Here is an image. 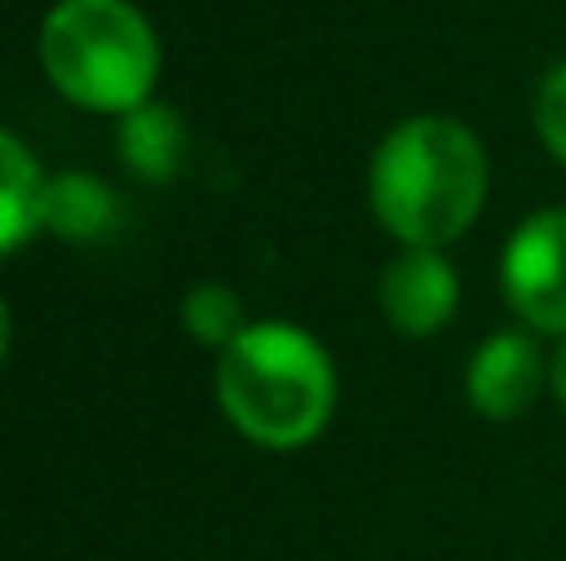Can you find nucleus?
<instances>
[{
	"instance_id": "423d86ee",
	"label": "nucleus",
	"mask_w": 566,
	"mask_h": 561,
	"mask_svg": "<svg viewBox=\"0 0 566 561\" xmlns=\"http://www.w3.org/2000/svg\"><path fill=\"white\" fill-rule=\"evenodd\" d=\"M458 304H462V284L442 248H398L382 264L378 308L392 334H402V338L442 334L458 318Z\"/></svg>"
},
{
	"instance_id": "6e6552de",
	"label": "nucleus",
	"mask_w": 566,
	"mask_h": 561,
	"mask_svg": "<svg viewBox=\"0 0 566 561\" xmlns=\"http://www.w3.org/2000/svg\"><path fill=\"white\" fill-rule=\"evenodd\" d=\"M45 184L50 174L25 149L20 135H0V248L20 254L35 229H45Z\"/></svg>"
},
{
	"instance_id": "1a4fd4ad",
	"label": "nucleus",
	"mask_w": 566,
	"mask_h": 561,
	"mask_svg": "<svg viewBox=\"0 0 566 561\" xmlns=\"http://www.w3.org/2000/svg\"><path fill=\"white\" fill-rule=\"evenodd\" d=\"M115 214H119L115 189H109L99 174H85V169L50 174V184H45V229L55 239L90 244V239L109 234Z\"/></svg>"
},
{
	"instance_id": "7ed1b4c3",
	"label": "nucleus",
	"mask_w": 566,
	"mask_h": 561,
	"mask_svg": "<svg viewBox=\"0 0 566 561\" xmlns=\"http://www.w3.org/2000/svg\"><path fill=\"white\" fill-rule=\"evenodd\" d=\"M40 70L75 109L125 119L155 99L165 50L135 0H55L40 20Z\"/></svg>"
},
{
	"instance_id": "f03ea898",
	"label": "nucleus",
	"mask_w": 566,
	"mask_h": 561,
	"mask_svg": "<svg viewBox=\"0 0 566 561\" xmlns=\"http://www.w3.org/2000/svg\"><path fill=\"white\" fill-rule=\"evenodd\" d=\"M214 398L224 423L264 453H303L333 423L338 373L308 328L264 318L219 353Z\"/></svg>"
},
{
	"instance_id": "9b49d317",
	"label": "nucleus",
	"mask_w": 566,
	"mask_h": 561,
	"mask_svg": "<svg viewBox=\"0 0 566 561\" xmlns=\"http://www.w3.org/2000/svg\"><path fill=\"white\" fill-rule=\"evenodd\" d=\"M532 125H537L542 149L566 169V60H557V65L537 80V95H532Z\"/></svg>"
},
{
	"instance_id": "0eeeda50",
	"label": "nucleus",
	"mask_w": 566,
	"mask_h": 561,
	"mask_svg": "<svg viewBox=\"0 0 566 561\" xmlns=\"http://www.w3.org/2000/svg\"><path fill=\"white\" fill-rule=\"evenodd\" d=\"M115 145H119V159L135 179L145 184H169L185 165V145H189V129L179 119L175 105L165 99H149V105L129 109L115 129Z\"/></svg>"
},
{
	"instance_id": "f257e3e1",
	"label": "nucleus",
	"mask_w": 566,
	"mask_h": 561,
	"mask_svg": "<svg viewBox=\"0 0 566 561\" xmlns=\"http://www.w3.org/2000/svg\"><path fill=\"white\" fill-rule=\"evenodd\" d=\"M488 145L458 115H408L368 159V209L402 248H448L488 204Z\"/></svg>"
},
{
	"instance_id": "9d476101",
	"label": "nucleus",
	"mask_w": 566,
	"mask_h": 561,
	"mask_svg": "<svg viewBox=\"0 0 566 561\" xmlns=\"http://www.w3.org/2000/svg\"><path fill=\"white\" fill-rule=\"evenodd\" d=\"M179 324H185V334L195 338V343L224 353V348L249 328L244 298H239L229 284H219V278H205V284L185 288V298H179Z\"/></svg>"
},
{
	"instance_id": "20e7f679",
	"label": "nucleus",
	"mask_w": 566,
	"mask_h": 561,
	"mask_svg": "<svg viewBox=\"0 0 566 561\" xmlns=\"http://www.w3.org/2000/svg\"><path fill=\"white\" fill-rule=\"evenodd\" d=\"M502 298L537 338H566V209H537L507 234L497 258Z\"/></svg>"
},
{
	"instance_id": "39448f33",
	"label": "nucleus",
	"mask_w": 566,
	"mask_h": 561,
	"mask_svg": "<svg viewBox=\"0 0 566 561\" xmlns=\"http://www.w3.org/2000/svg\"><path fill=\"white\" fill-rule=\"evenodd\" d=\"M552 388V358L542 353L532 328H497L488 334L468 358L462 373V393L468 407L488 423H512V417L532 413V403Z\"/></svg>"
},
{
	"instance_id": "f8f14e48",
	"label": "nucleus",
	"mask_w": 566,
	"mask_h": 561,
	"mask_svg": "<svg viewBox=\"0 0 566 561\" xmlns=\"http://www.w3.org/2000/svg\"><path fill=\"white\" fill-rule=\"evenodd\" d=\"M552 393H557V403L566 407V338L557 343V353H552Z\"/></svg>"
}]
</instances>
